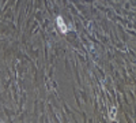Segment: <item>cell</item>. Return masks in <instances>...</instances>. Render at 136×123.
<instances>
[{"label":"cell","mask_w":136,"mask_h":123,"mask_svg":"<svg viewBox=\"0 0 136 123\" xmlns=\"http://www.w3.org/2000/svg\"><path fill=\"white\" fill-rule=\"evenodd\" d=\"M57 25L60 26V29H61V31H63V33H65V31H67V27L65 26H64V23H63V19L61 18H57Z\"/></svg>","instance_id":"1"}]
</instances>
